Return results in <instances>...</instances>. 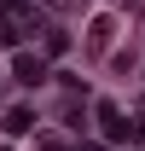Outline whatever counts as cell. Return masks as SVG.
I'll use <instances>...</instances> for the list:
<instances>
[{"label":"cell","instance_id":"1","mask_svg":"<svg viewBox=\"0 0 145 151\" xmlns=\"http://www.w3.org/2000/svg\"><path fill=\"white\" fill-rule=\"evenodd\" d=\"M12 76H18L23 87H35L41 76H47V64H41V58H35V52H18V58H12Z\"/></svg>","mask_w":145,"mask_h":151},{"label":"cell","instance_id":"2","mask_svg":"<svg viewBox=\"0 0 145 151\" xmlns=\"http://www.w3.org/2000/svg\"><path fill=\"white\" fill-rule=\"evenodd\" d=\"M0 128H6V134H29V128H35V111H29V105H12Z\"/></svg>","mask_w":145,"mask_h":151},{"label":"cell","instance_id":"3","mask_svg":"<svg viewBox=\"0 0 145 151\" xmlns=\"http://www.w3.org/2000/svg\"><path fill=\"white\" fill-rule=\"evenodd\" d=\"M99 122H105L110 139H128V122H122V111H116V105H99Z\"/></svg>","mask_w":145,"mask_h":151},{"label":"cell","instance_id":"4","mask_svg":"<svg viewBox=\"0 0 145 151\" xmlns=\"http://www.w3.org/2000/svg\"><path fill=\"white\" fill-rule=\"evenodd\" d=\"M12 41H18V23H12V18H0V47H12Z\"/></svg>","mask_w":145,"mask_h":151},{"label":"cell","instance_id":"5","mask_svg":"<svg viewBox=\"0 0 145 151\" xmlns=\"http://www.w3.org/2000/svg\"><path fill=\"white\" fill-rule=\"evenodd\" d=\"M0 6H23V0H0Z\"/></svg>","mask_w":145,"mask_h":151}]
</instances>
